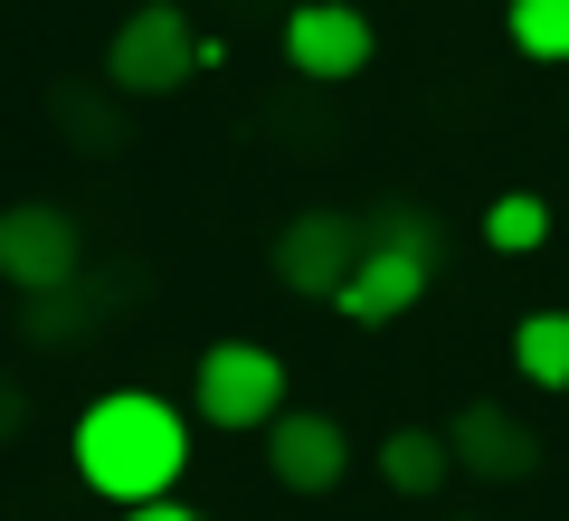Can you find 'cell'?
I'll return each mask as SVG.
<instances>
[{
	"instance_id": "obj_1",
	"label": "cell",
	"mask_w": 569,
	"mask_h": 521,
	"mask_svg": "<svg viewBox=\"0 0 569 521\" xmlns=\"http://www.w3.org/2000/svg\"><path fill=\"white\" fill-rule=\"evenodd\" d=\"M190 464V418L171 399H152V389H104L96 408L77 418V474L86 493L104 502H162L171 483H181Z\"/></svg>"
},
{
	"instance_id": "obj_2",
	"label": "cell",
	"mask_w": 569,
	"mask_h": 521,
	"mask_svg": "<svg viewBox=\"0 0 569 521\" xmlns=\"http://www.w3.org/2000/svg\"><path fill=\"white\" fill-rule=\"evenodd\" d=\"M427 275H437V228H427V209H380L361 228V257H351V275H342L332 303L351 322H399L427 294Z\"/></svg>"
},
{
	"instance_id": "obj_3",
	"label": "cell",
	"mask_w": 569,
	"mask_h": 521,
	"mask_svg": "<svg viewBox=\"0 0 569 521\" xmlns=\"http://www.w3.org/2000/svg\"><path fill=\"white\" fill-rule=\"evenodd\" d=\"M209 58H219V48H209L171 0H142L133 20L104 39V86H114V96H181Z\"/></svg>"
},
{
	"instance_id": "obj_4",
	"label": "cell",
	"mask_w": 569,
	"mask_h": 521,
	"mask_svg": "<svg viewBox=\"0 0 569 521\" xmlns=\"http://www.w3.org/2000/svg\"><path fill=\"white\" fill-rule=\"evenodd\" d=\"M190 408L209 427H228V437H247V427H266L284 408V361L266 341H209L200 370H190Z\"/></svg>"
},
{
	"instance_id": "obj_5",
	"label": "cell",
	"mask_w": 569,
	"mask_h": 521,
	"mask_svg": "<svg viewBox=\"0 0 569 521\" xmlns=\"http://www.w3.org/2000/svg\"><path fill=\"white\" fill-rule=\"evenodd\" d=\"M86 275V238H77V219L67 209H48V200H20V209H0V284L10 294H58V284H77Z\"/></svg>"
},
{
	"instance_id": "obj_6",
	"label": "cell",
	"mask_w": 569,
	"mask_h": 521,
	"mask_svg": "<svg viewBox=\"0 0 569 521\" xmlns=\"http://www.w3.org/2000/svg\"><path fill=\"white\" fill-rule=\"evenodd\" d=\"M370 48H380V29H370L351 0H305V10L284 20V67H295V77H313V86L361 77Z\"/></svg>"
},
{
	"instance_id": "obj_7",
	"label": "cell",
	"mask_w": 569,
	"mask_h": 521,
	"mask_svg": "<svg viewBox=\"0 0 569 521\" xmlns=\"http://www.w3.org/2000/svg\"><path fill=\"white\" fill-rule=\"evenodd\" d=\"M266 474H276L284 493H332V483L351 474L342 418H323V408H276V418H266Z\"/></svg>"
},
{
	"instance_id": "obj_8",
	"label": "cell",
	"mask_w": 569,
	"mask_h": 521,
	"mask_svg": "<svg viewBox=\"0 0 569 521\" xmlns=\"http://www.w3.org/2000/svg\"><path fill=\"white\" fill-rule=\"evenodd\" d=\"M351 257H361V219H342V209H305V219L276 228V284L284 294H342Z\"/></svg>"
},
{
	"instance_id": "obj_9",
	"label": "cell",
	"mask_w": 569,
	"mask_h": 521,
	"mask_svg": "<svg viewBox=\"0 0 569 521\" xmlns=\"http://www.w3.org/2000/svg\"><path fill=\"white\" fill-rule=\"evenodd\" d=\"M447 445H456V464H466L475 483H531V474H541V437H531L512 408H493V399L456 408Z\"/></svg>"
},
{
	"instance_id": "obj_10",
	"label": "cell",
	"mask_w": 569,
	"mask_h": 521,
	"mask_svg": "<svg viewBox=\"0 0 569 521\" xmlns=\"http://www.w3.org/2000/svg\"><path fill=\"white\" fill-rule=\"evenodd\" d=\"M447 474H456V445H447V427H389V437H380V483H389V493L427 502Z\"/></svg>"
},
{
	"instance_id": "obj_11",
	"label": "cell",
	"mask_w": 569,
	"mask_h": 521,
	"mask_svg": "<svg viewBox=\"0 0 569 521\" xmlns=\"http://www.w3.org/2000/svg\"><path fill=\"white\" fill-rule=\"evenodd\" d=\"M512 370L531 389H569V313H522L512 322Z\"/></svg>"
},
{
	"instance_id": "obj_12",
	"label": "cell",
	"mask_w": 569,
	"mask_h": 521,
	"mask_svg": "<svg viewBox=\"0 0 569 521\" xmlns=\"http://www.w3.org/2000/svg\"><path fill=\"white\" fill-rule=\"evenodd\" d=\"M541 238H550V200L541 190H503V200L485 209V247H503V257H531Z\"/></svg>"
},
{
	"instance_id": "obj_13",
	"label": "cell",
	"mask_w": 569,
	"mask_h": 521,
	"mask_svg": "<svg viewBox=\"0 0 569 521\" xmlns=\"http://www.w3.org/2000/svg\"><path fill=\"white\" fill-rule=\"evenodd\" d=\"M512 48L531 67H569V0H512Z\"/></svg>"
},
{
	"instance_id": "obj_14",
	"label": "cell",
	"mask_w": 569,
	"mask_h": 521,
	"mask_svg": "<svg viewBox=\"0 0 569 521\" xmlns=\"http://www.w3.org/2000/svg\"><path fill=\"white\" fill-rule=\"evenodd\" d=\"M20 427H29V399H20V380H0V445L20 437Z\"/></svg>"
},
{
	"instance_id": "obj_15",
	"label": "cell",
	"mask_w": 569,
	"mask_h": 521,
	"mask_svg": "<svg viewBox=\"0 0 569 521\" xmlns=\"http://www.w3.org/2000/svg\"><path fill=\"white\" fill-rule=\"evenodd\" d=\"M123 521H200V512H190V502H171V493H162V502H133V512H123Z\"/></svg>"
}]
</instances>
